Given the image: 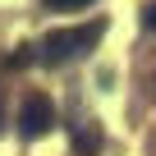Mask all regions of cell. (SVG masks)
<instances>
[{"instance_id": "1", "label": "cell", "mask_w": 156, "mask_h": 156, "mask_svg": "<svg viewBox=\"0 0 156 156\" xmlns=\"http://www.w3.org/2000/svg\"><path fill=\"white\" fill-rule=\"evenodd\" d=\"M101 32H106V23H101V19L78 23V28H51V32L41 37V46H37V60H41V64H64V60H78V55L97 51Z\"/></svg>"}, {"instance_id": "2", "label": "cell", "mask_w": 156, "mask_h": 156, "mask_svg": "<svg viewBox=\"0 0 156 156\" xmlns=\"http://www.w3.org/2000/svg\"><path fill=\"white\" fill-rule=\"evenodd\" d=\"M51 124H55V101L46 92H28L23 106H19V133L23 138H41V133H51Z\"/></svg>"}, {"instance_id": "3", "label": "cell", "mask_w": 156, "mask_h": 156, "mask_svg": "<svg viewBox=\"0 0 156 156\" xmlns=\"http://www.w3.org/2000/svg\"><path fill=\"white\" fill-rule=\"evenodd\" d=\"M101 151V133H97V124H73V156H97Z\"/></svg>"}, {"instance_id": "4", "label": "cell", "mask_w": 156, "mask_h": 156, "mask_svg": "<svg viewBox=\"0 0 156 156\" xmlns=\"http://www.w3.org/2000/svg\"><path fill=\"white\" fill-rule=\"evenodd\" d=\"M83 5H92V0H46V9H83Z\"/></svg>"}, {"instance_id": "5", "label": "cell", "mask_w": 156, "mask_h": 156, "mask_svg": "<svg viewBox=\"0 0 156 156\" xmlns=\"http://www.w3.org/2000/svg\"><path fill=\"white\" fill-rule=\"evenodd\" d=\"M147 28H151V32H156V5H151V9H147Z\"/></svg>"}, {"instance_id": "6", "label": "cell", "mask_w": 156, "mask_h": 156, "mask_svg": "<svg viewBox=\"0 0 156 156\" xmlns=\"http://www.w3.org/2000/svg\"><path fill=\"white\" fill-rule=\"evenodd\" d=\"M0 119H5V106H0Z\"/></svg>"}]
</instances>
